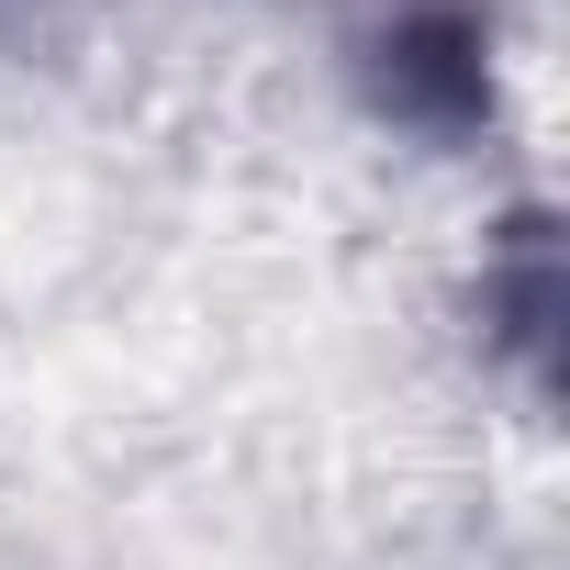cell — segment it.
Returning a JSON list of instances; mask_svg holds the SVG:
<instances>
[{"mask_svg": "<svg viewBox=\"0 0 570 570\" xmlns=\"http://www.w3.org/2000/svg\"><path fill=\"white\" fill-rule=\"evenodd\" d=\"M392 101L403 112H425V124H459V112H481V35L459 23V12H425V23H403L392 35Z\"/></svg>", "mask_w": 570, "mask_h": 570, "instance_id": "6da1fadb", "label": "cell"}]
</instances>
